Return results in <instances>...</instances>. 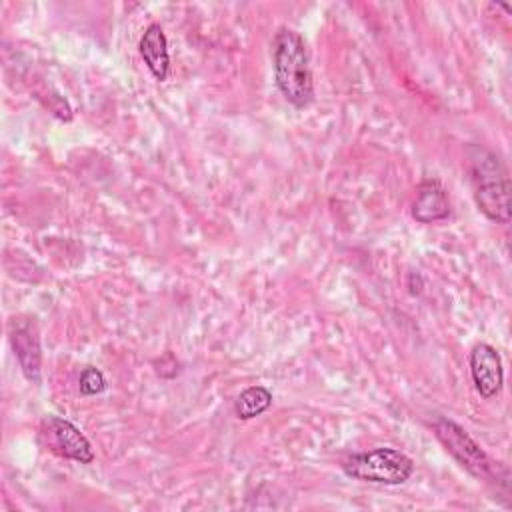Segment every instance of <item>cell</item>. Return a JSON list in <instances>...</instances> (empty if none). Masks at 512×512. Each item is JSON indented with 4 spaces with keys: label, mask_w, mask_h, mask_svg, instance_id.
<instances>
[{
    "label": "cell",
    "mask_w": 512,
    "mask_h": 512,
    "mask_svg": "<svg viewBox=\"0 0 512 512\" xmlns=\"http://www.w3.org/2000/svg\"><path fill=\"white\" fill-rule=\"evenodd\" d=\"M434 434L468 474L478 480H498V462H494L462 426L448 418H438L434 422Z\"/></svg>",
    "instance_id": "277c9868"
},
{
    "label": "cell",
    "mask_w": 512,
    "mask_h": 512,
    "mask_svg": "<svg viewBox=\"0 0 512 512\" xmlns=\"http://www.w3.org/2000/svg\"><path fill=\"white\" fill-rule=\"evenodd\" d=\"M140 56L152 76L164 82L170 74V54H168V38L160 24H150L138 42Z\"/></svg>",
    "instance_id": "9c48e42d"
},
{
    "label": "cell",
    "mask_w": 512,
    "mask_h": 512,
    "mask_svg": "<svg viewBox=\"0 0 512 512\" xmlns=\"http://www.w3.org/2000/svg\"><path fill=\"white\" fill-rule=\"evenodd\" d=\"M412 216L420 224L438 222L450 216V202L444 186L436 178H426L416 188V200L412 204Z\"/></svg>",
    "instance_id": "ba28073f"
},
{
    "label": "cell",
    "mask_w": 512,
    "mask_h": 512,
    "mask_svg": "<svg viewBox=\"0 0 512 512\" xmlns=\"http://www.w3.org/2000/svg\"><path fill=\"white\" fill-rule=\"evenodd\" d=\"M10 344L14 350V356L22 368V374L34 382L40 384L42 380V348H40V336L38 328L32 320H16L10 330Z\"/></svg>",
    "instance_id": "52a82bcc"
},
{
    "label": "cell",
    "mask_w": 512,
    "mask_h": 512,
    "mask_svg": "<svg viewBox=\"0 0 512 512\" xmlns=\"http://www.w3.org/2000/svg\"><path fill=\"white\" fill-rule=\"evenodd\" d=\"M342 468L344 474L354 480L396 486L404 484L412 476L414 462L404 452L390 446H382L352 454L348 460H344Z\"/></svg>",
    "instance_id": "3957f363"
},
{
    "label": "cell",
    "mask_w": 512,
    "mask_h": 512,
    "mask_svg": "<svg viewBox=\"0 0 512 512\" xmlns=\"http://www.w3.org/2000/svg\"><path fill=\"white\" fill-rule=\"evenodd\" d=\"M78 388L84 396H94V394H100L106 390V378L104 374L94 368V366H88L80 372V378H78Z\"/></svg>",
    "instance_id": "8fae6325"
},
{
    "label": "cell",
    "mask_w": 512,
    "mask_h": 512,
    "mask_svg": "<svg viewBox=\"0 0 512 512\" xmlns=\"http://www.w3.org/2000/svg\"><path fill=\"white\" fill-rule=\"evenodd\" d=\"M468 364H470V376L476 392L482 398H494L504 384L502 358L496 352V348L486 342L476 344L470 352Z\"/></svg>",
    "instance_id": "8992f818"
},
{
    "label": "cell",
    "mask_w": 512,
    "mask_h": 512,
    "mask_svg": "<svg viewBox=\"0 0 512 512\" xmlns=\"http://www.w3.org/2000/svg\"><path fill=\"white\" fill-rule=\"evenodd\" d=\"M44 434L48 436L52 452L80 464H90L94 460V450L88 438L70 420L48 416L44 420Z\"/></svg>",
    "instance_id": "5b68a950"
},
{
    "label": "cell",
    "mask_w": 512,
    "mask_h": 512,
    "mask_svg": "<svg viewBox=\"0 0 512 512\" xmlns=\"http://www.w3.org/2000/svg\"><path fill=\"white\" fill-rule=\"evenodd\" d=\"M272 70L280 94L296 108H304L314 98V82L306 44L290 28H280L272 40Z\"/></svg>",
    "instance_id": "6da1fadb"
},
{
    "label": "cell",
    "mask_w": 512,
    "mask_h": 512,
    "mask_svg": "<svg viewBox=\"0 0 512 512\" xmlns=\"http://www.w3.org/2000/svg\"><path fill=\"white\" fill-rule=\"evenodd\" d=\"M272 406V392L266 386H250L240 392L234 402V412L240 420H252Z\"/></svg>",
    "instance_id": "30bf717a"
},
{
    "label": "cell",
    "mask_w": 512,
    "mask_h": 512,
    "mask_svg": "<svg viewBox=\"0 0 512 512\" xmlns=\"http://www.w3.org/2000/svg\"><path fill=\"white\" fill-rule=\"evenodd\" d=\"M472 174L476 180L474 200L478 210L492 222H510V180L498 158L482 148H472Z\"/></svg>",
    "instance_id": "7a4b0ae2"
}]
</instances>
